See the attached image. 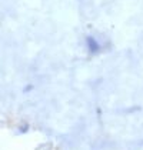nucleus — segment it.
I'll return each mask as SVG.
<instances>
[{"instance_id": "1", "label": "nucleus", "mask_w": 143, "mask_h": 150, "mask_svg": "<svg viewBox=\"0 0 143 150\" xmlns=\"http://www.w3.org/2000/svg\"><path fill=\"white\" fill-rule=\"evenodd\" d=\"M86 42H87V46H89V49H90V52H97L99 50V45L95 42V39H92V37H87L86 39Z\"/></svg>"}]
</instances>
